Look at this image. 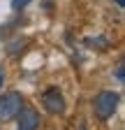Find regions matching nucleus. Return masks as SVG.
Here are the masks:
<instances>
[{
	"label": "nucleus",
	"instance_id": "nucleus-1",
	"mask_svg": "<svg viewBox=\"0 0 125 130\" xmlns=\"http://www.w3.org/2000/svg\"><path fill=\"white\" fill-rule=\"evenodd\" d=\"M118 102H120V95L114 93V91H102L95 95L93 100V111H95V119L97 121H107L111 119L116 109H118Z\"/></svg>",
	"mask_w": 125,
	"mask_h": 130
},
{
	"label": "nucleus",
	"instance_id": "nucleus-2",
	"mask_svg": "<svg viewBox=\"0 0 125 130\" xmlns=\"http://www.w3.org/2000/svg\"><path fill=\"white\" fill-rule=\"evenodd\" d=\"M23 107V95L19 91H7L0 95V121L7 123V121H14L16 114L21 111Z\"/></svg>",
	"mask_w": 125,
	"mask_h": 130
},
{
	"label": "nucleus",
	"instance_id": "nucleus-3",
	"mask_svg": "<svg viewBox=\"0 0 125 130\" xmlns=\"http://www.w3.org/2000/svg\"><path fill=\"white\" fill-rule=\"evenodd\" d=\"M42 105H44V109L49 111V114H62L65 111V95H62L56 86H51V88H46L44 93H42Z\"/></svg>",
	"mask_w": 125,
	"mask_h": 130
},
{
	"label": "nucleus",
	"instance_id": "nucleus-4",
	"mask_svg": "<svg viewBox=\"0 0 125 130\" xmlns=\"http://www.w3.org/2000/svg\"><path fill=\"white\" fill-rule=\"evenodd\" d=\"M39 111L35 107H21V111L16 114V128L19 130H37L39 128Z\"/></svg>",
	"mask_w": 125,
	"mask_h": 130
},
{
	"label": "nucleus",
	"instance_id": "nucleus-5",
	"mask_svg": "<svg viewBox=\"0 0 125 130\" xmlns=\"http://www.w3.org/2000/svg\"><path fill=\"white\" fill-rule=\"evenodd\" d=\"M86 46H90V49H107L109 46V40L107 37H88L86 40Z\"/></svg>",
	"mask_w": 125,
	"mask_h": 130
},
{
	"label": "nucleus",
	"instance_id": "nucleus-6",
	"mask_svg": "<svg viewBox=\"0 0 125 130\" xmlns=\"http://www.w3.org/2000/svg\"><path fill=\"white\" fill-rule=\"evenodd\" d=\"M9 3H12V7H14V9H23L26 5L33 3V0H9Z\"/></svg>",
	"mask_w": 125,
	"mask_h": 130
},
{
	"label": "nucleus",
	"instance_id": "nucleus-7",
	"mask_svg": "<svg viewBox=\"0 0 125 130\" xmlns=\"http://www.w3.org/2000/svg\"><path fill=\"white\" fill-rule=\"evenodd\" d=\"M116 79H118V81H123V79H125V68H123V63L116 68Z\"/></svg>",
	"mask_w": 125,
	"mask_h": 130
},
{
	"label": "nucleus",
	"instance_id": "nucleus-8",
	"mask_svg": "<svg viewBox=\"0 0 125 130\" xmlns=\"http://www.w3.org/2000/svg\"><path fill=\"white\" fill-rule=\"evenodd\" d=\"M3 81H5V70L0 68V88H3Z\"/></svg>",
	"mask_w": 125,
	"mask_h": 130
},
{
	"label": "nucleus",
	"instance_id": "nucleus-9",
	"mask_svg": "<svg viewBox=\"0 0 125 130\" xmlns=\"http://www.w3.org/2000/svg\"><path fill=\"white\" fill-rule=\"evenodd\" d=\"M116 5H118V7H123V5H125V0H116Z\"/></svg>",
	"mask_w": 125,
	"mask_h": 130
},
{
	"label": "nucleus",
	"instance_id": "nucleus-10",
	"mask_svg": "<svg viewBox=\"0 0 125 130\" xmlns=\"http://www.w3.org/2000/svg\"><path fill=\"white\" fill-rule=\"evenodd\" d=\"M79 130H86V123H79Z\"/></svg>",
	"mask_w": 125,
	"mask_h": 130
}]
</instances>
